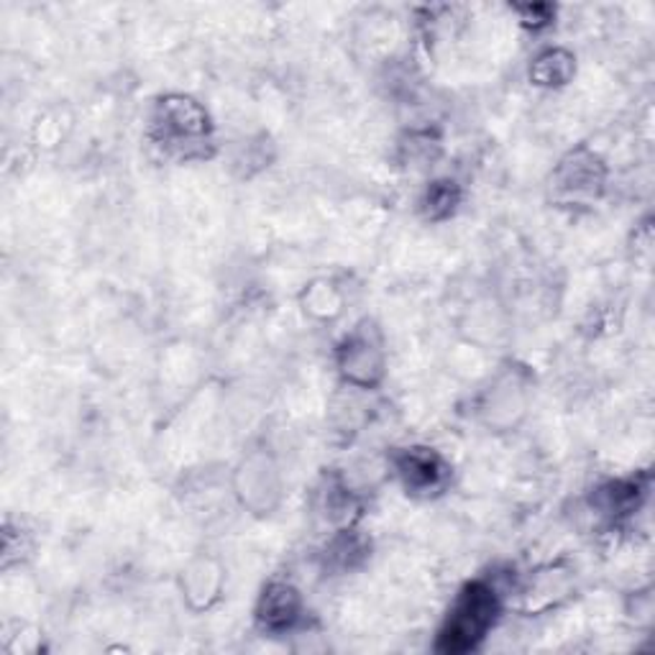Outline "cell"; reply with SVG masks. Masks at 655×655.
Returning a JSON list of instances; mask_svg holds the SVG:
<instances>
[{
  "instance_id": "obj_1",
  "label": "cell",
  "mask_w": 655,
  "mask_h": 655,
  "mask_svg": "<svg viewBox=\"0 0 655 655\" xmlns=\"http://www.w3.org/2000/svg\"><path fill=\"white\" fill-rule=\"evenodd\" d=\"M497 617V597L487 584H469L458 594L440 629L438 648L444 653H466L479 645Z\"/></svg>"
},
{
  "instance_id": "obj_2",
  "label": "cell",
  "mask_w": 655,
  "mask_h": 655,
  "mask_svg": "<svg viewBox=\"0 0 655 655\" xmlns=\"http://www.w3.org/2000/svg\"><path fill=\"white\" fill-rule=\"evenodd\" d=\"M297 615H300V597L292 586L275 584L264 592L259 604V619L264 627L279 633V629L292 627Z\"/></svg>"
},
{
  "instance_id": "obj_3",
  "label": "cell",
  "mask_w": 655,
  "mask_h": 655,
  "mask_svg": "<svg viewBox=\"0 0 655 655\" xmlns=\"http://www.w3.org/2000/svg\"><path fill=\"white\" fill-rule=\"evenodd\" d=\"M399 472H403L407 487L428 492L438 487L446 466L440 464V458L436 454H430V450H413V454H407L405 462L399 464Z\"/></svg>"
}]
</instances>
